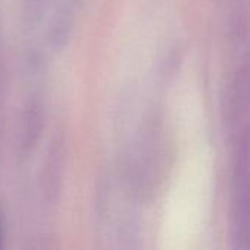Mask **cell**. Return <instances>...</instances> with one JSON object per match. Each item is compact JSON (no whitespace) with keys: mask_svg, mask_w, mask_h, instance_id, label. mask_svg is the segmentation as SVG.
I'll use <instances>...</instances> for the list:
<instances>
[{"mask_svg":"<svg viewBox=\"0 0 250 250\" xmlns=\"http://www.w3.org/2000/svg\"><path fill=\"white\" fill-rule=\"evenodd\" d=\"M0 248H1V223H0Z\"/></svg>","mask_w":250,"mask_h":250,"instance_id":"cell-1","label":"cell"}]
</instances>
